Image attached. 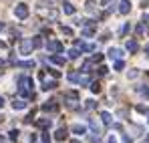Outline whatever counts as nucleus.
Returning <instances> with one entry per match:
<instances>
[{"instance_id":"nucleus-40","label":"nucleus","mask_w":149,"mask_h":143,"mask_svg":"<svg viewBox=\"0 0 149 143\" xmlns=\"http://www.w3.org/2000/svg\"><path fill=\"white\" fill-rule=\"evenodd\" d=\"M101 2H103V4H109V2H111V0H101Z\"/></svg>"},{"instance_id":"nucleus-23","label":"nucleus","mask_w":149,"mask_h":143,"mask_svg":"<svg viewBox=\"0 0 149 143\" xmlns=\"http://www.w3.org/2000/svg\"><path fill=\"white\" fill-rule=\"evenodd\" d=\"M61 32H63V34H67V36H71V34H73V28H69V26H65V24H63V26H61Z\"/></svg>"},{"instance_id":"nucleus-8","label":"nucleus","mask_w":149,"mask_h":143,"mask_svg":"<svg viewBox=\"0 0 149 143\" xmlns=\"http://www.w3.org/2000/svg\"><path fill=\"white\" fill-rule=\"evenodd\" d=\"M49 63H52V65H65V57H58V54H50L49 57Z\"/></svg>"},{"instance_id":"nucleus-42","label":"nucleus","mask_w":149,"mask_h":143,"mask_svg":"<svg viewBox=\"0 0 149 143\" xmlns=\"http://www.w3.org/2000/svg\"><path fill=\"white\" fill-rule=\"evenodd\" d=\"M145 52H147V54H149V45H147V47H145Z\"/></svg>"},{"instance_id":"nucleus-20","label":"nucleus","mask_w":149,"mask_h":143,"mask_svg":"<svg viewBox=\"0 0 149 143\" xmlns=\"http://www.w3.org/2000/svg\"><path fill=\"white\" fill-rule=\"evenodd\" d=\"M42 111H56V105H54V101H49V103H45V105H42Z\"/></svg>"},{"instance_id":"nucleus-7","label":"nucleus","mask_w":149,"mask_h":143,"mask_svg":"<svg viewBox=\"0 0 149 143\" xmlns=\"http://www.w3.org/2000/svg\"><path fill=\"white\" fill-rule=\"evenodd\" d=\"M12 109H14V111H22V109H26V101L24 99H14Z\"/></svg>"},{"instance_id":"nucleus-9","label":"nucleus","mask_w":149,"mask_h":143,"mask_svg":"<svg viewBox=\"0 0 149 143\" xmlns=\"http://www.w3.org/2000/svg\"><path fill=\"white\" fill-rule=\"evenodd\" d=\"M65 99H67V101H71L69 105L73 107V103H77V99H79V93H77V91H69V93H65Z\"/></svg>"},{"instance_id":"nucleus-29","label":"nucleus","mask_w":149,"mask_h":143,"mask_svg":"<svg viewBox=\"0 0 149 143\" xmlns=\"http://www.w3.org/2000/svg\"><path fill=\"white\" fill-rule=\"evenodd\" d=\"M127 32H131V24H125L121 28V34H127Z\"/></svg>"},{"instance_id":"nucleus-25","label":"nucleus","mask_w":149,"mask_h":143,"mask_svg":"<svg viewBox=\"0 0 149 143\" xmlns=\"http://www.w3.org/2000/svg\"><path fill=\"white\" fill-rule=\"evenodd\" d=\"M69 59H79V50L77 48H71L69 50Z\"/></svg>"},{"instance_id":"nucleus-37","label":"nucleus","mask_w":149,"mask_h":143,"mask_svg":"<svg viewBox=\"0 0 149 143\" xmlns=\"http://www.w3.org/2000/svg\"><path fill=\"white\" fill-rule=\"evenodd\" d=\"M121 141H123V143H131V137H129V135H123V139H121Z\"/></svg>"},{"instance_id":"nucleus-22","label":"nucleus","mask_w":149,"mask_h":143,"mask_svg":"<svg viewBox=\"0 0 149 143\" xmlns=\"http://www.w3.org/2000/svg\"><path fill=\"white\" fill-rule=\"evenodd\" d=\"M54 87H56V81H45V85H42L45 91H50V89H54Z\"/></svg>"},{"instance_id":"nucleus-34","label":"nucleus","mask_w":149,"mask_h":143,"mask_svg":"<svg viewBox=\"0 0 149 143\" xmlns=\"http://www.w3.org/2000/svg\"><path fill=\"white\" fill-rule=\"evenodd\" d=\"M107 71H109L107 67H99V75H107Z\"/></svg>"},{"instance_id":"nucleus-6","label":"nucleus","mask_w":149,"mask_h":143,"mask_svg":"<svg viewBox=\"0 0 149 143\" xmlns=\"http://www.w3.org/2000/svg\"><path fill=\"white\" fill-rule=\"evenodd\" d=\"M71 131H73L74 135H85V133H87V127L81 125V123H74L73 127H71Z\"/></svg>"},{"instance_id":"nucleus-31","label":"nucleus","mask_w":149,"mask_h":143,"mask_svg":"<svg viewBox=\"0 0 149 143\" xmlns=\"http://www.w3.org/2000/svg\"><path fill=\"white\" fill-rule=\"evenodd\" d=\"M137 111H139V113H149V109L143 107V105H137Z\"/></svg>"},{"instance_id":"nucleus-11","label":"nucleus","mask_w":149,"mask_h":143,"mask_svg":"<svg viewBox=\"0 0 149 143\" xmlns=\"http://www.w3.org/2000/svg\"><path fill=\"white\" fill-rule=\"evenodd\" d=\"M30 40H32V48H42V47H45V43H42V36H32Z\"/></svg>"},{"instance_id":"nucleus-15","label":"nucleus","mask_w":149,"mask_h":143,"mask_svg":"<svg viewBox=\"0 0 149 143\" xmlns=\"http://www.w3.org/2000/svg\"><path fill=\"white\" fill-rule=\"evenodd\" d=\"M50 123H52V121H50L49 117H42V119H38V121H36V125H38V127H42V129L50 127Z\"/></svg>"},{"instance_id":"nucleus-26","label":"nucleus","mask_w":149,"mask_h":143,"mask_svg":"<svg viewBox=\"0 0 149 143\" xmlns=\"http://www.w3.org/2000/svg\"><path fill=\"white\" fill-rule=\"evenodd\" d=\"M18 135H20V133H18V129H12V131H10V139H12V141H16V139H18Z\"/></svg>"},{"instance_id":"nucleus-28","label":"nucleus","mask_w":149,"mask_h":143,"mask_svg":"<svg viewBox=\"0 0 149 143\" xmlns=\"http://www.w3.org/2000/svg\"><path fill=\"white\" fill-rule=\"evenodd\" d=\"M123 67H125V65H123V61H121V59H117V63H115V71H121Z\"/></svg>"},{"instance_id":"nucleus-18","label":"nucleus","mask_w":149,"mask_h":143,"mask_svg":"<svg viewBox=\"0 0 149 143\" xmlns=\"http://www.w3.org/2000/svg\"><path fill=\"white\" fill-rule=\"evenodd\" d=\"M93 34H95V28L85 24V26H83V36H93Z\"/></svg>"},{"instance_id":"nucleus-5","label":"nucleus","mask_w":149,"mask_h":143,"mask_svg":"<svg viewBox=\"0 0 149 143\" xmlns=\"http://www.w3.org/2000/svg\"><path fill=\"white\" fill-rule=\"evenodd\" d=\"M129 10H131V0H121L119 2V12L121 14H129Z\"/></svg>"},{"instance_id":"nucleus-45","label":"nucleus","mask_w":149,"mask_h":143,"mask_svg":"<svg viewBox=\"0 0 149 143\" xmlns=\"http://www.w3.org/2000/svg\"><path fill=\"white\" fill-rule=\"evenodd\" d=\"M147 123H149V113H147Z\"/></svg>"},{"instance_id":"nucleus-30","label":"nucleus","mask_w":149,"mask_h":143,"mask_svg":"<svg viewBox=\"0 0 149 143\" xmlns=\"http://www.w3.org/2000/svg\"><path fill=\"white\" fill-rule=\"evenodd\" d=\"M137 77H139V71L137 69H133V71L129 73V79H137Z\"/></svg>"},{"instance_id":"nucleus-1","label":"nucleus","mask_w":149,"mask_h":143,"mask_svg":"<svg viewBox=\"0 0 149 143\" xmlns=\"http://www.w3.org/2000/svg\"><path fill=\"white\" fill-rule=\"evenodd\" d=\"M69 81H71V83H79L81 87H85V85L91 83L89 77H81V75H77V73H71V75H69Z\"/></svg>"},{"instance_id":"nucleus-2","label":"nucleus","mask_w":149,"mask_h":143,"mask_svg":"<svg viewBox=\"0 0 149 143\" xmlns=\"http://www.w3.org/2000/svg\"><path fill=\"white\" fill-rule=\"evenodd\" d=\"M14 16L20 18V20H24L26 16H28V6H26V4H16V8H14Z\"/></svg>"},{"instance_id":"nucleus-16","label":"nucleus","mask_w":149,"mask_h":143,"mask_svg":"<svg viewBox=\"0 0 149 143\" xmlns=\"http://www.w3.org/2000/svg\"><path fill=\"white\" fill-rule=\"evenodd\" d=\"M137 93L141 97H145V99H149V87H145V85H139L137 87Z\"/></svg>"},{"instance_id":"nucleus-19","label":"nucleus","mask_w":149,"mask_h":143,"mask_svg":"<svg viewBox=\"0 0 149 143\" xmlns=\"http://www.w3.org/2000/svg\"><path fill=\"white\" fill-rule=\"evenodd\" d=\"M16 67H20V69H32V67H34V61H24V63H16Z\"/></svg>"},{"instance_id":"nucleus-41","label":"nucleus","mask_w":149,"mask_h":143,"mask_svg":"<svg viewBox=\"0 0 149 143\" xmlns=\"http://www.w3.org/2000/svg\"><path fill=\"white\" fill-rule=\"evenodd\" d=\"M0 30H4V22H0Z\"/></svg>"},{"instance_id":"nucleus-39","label":"nucleus","mask_w":149,"mask_h":143,"mask_svg":"<svg viewBox=\"0 0 149 143\" xmlns=\"http://www.w3.org/2000/svg\"><path fill=\"white\" fill-rule=\"evenodd\" d=\"M2 105H4V99H2V97H0V107H2Z\"/></svg>"},{"instance_id":"nucleus-38","label":"nucleus","mask_w":149,"mask_h":143,"mask_svg":"<svg viewBox=\"0 0 149 143\" xmlns=\"http://www.w3.org/2000/svg\"><path fill=\"white\" fill-rule=\"evenodd\" d=\"M143 22H149V14H143Z\"/></svg>"},{"instance_id":"nucleus-33","label":"nucleus","mask_w":149,"mask_h":143,"mask_svg":"<svg viewBox=\"0 0 149 143\" xmlns=\"http://www.w3.org/2000/svg\"><path fill=\"white\" fill-rule=\"evenodd\" d=\"M85 107H87V109H93V107H95V103L89 99V101H85Z\"/></svg>"},{"instance_id":"nucleus-3","label":"nucleus","mask_w":149,"mask_h":143,"mask_svg":"<svg viewBox=\"0 0 149 143\" xmlns=\"http://www.w3.org/2000/svg\"><path fill=\"white\" fill-rule=\"evenodd\" d=\"M30 50H32V40L30 38H22V43H20V54H30Z\"/></svg>"},{"instance_id":"nucleus-36","label":"nucleus","mask_w":149,"mask_h":143,"mask_svg":"<svg viewBox=\"0 0 149 143\" xmlns=\"http://www.w3.org/2000/svg\"><path fill=\"white\" fill-rule=\"evenodd\" d=\"M42 141H45V143H50V137H49V133H45V135H42Z\"/></svg>"},{"instance_id":"nucleus-12","label":"nucleus","mask_w":149,"mask_h":143,"mask_svg":"<svg viewBox=\"0 0 149 143\" xmlns=\"http://www.w3.org/2000/svg\"><path fill=\"white\" fill-rule=\"evenodd\" d=\"M125 47H127V50H129V52H137L139 45H137V40H133V38H131V40H127V45H125Z\"/></svg>"},{"instance_id":"nucleus-32","label":"nucleus","mask_w":149,"mask_h":143,"mask_svg":"<svg viewBox=\"0 0 149 143\" xmlns=\"http://www.w3.org/2000/svg\"><path fill=\"white\" fill-rule=\"evenodd\" d=\"M101 61H103V54H99V52H97V54L93 57V63H101Z\"/></svg>"},{"instance_id":"nucleus-43","label":"nucleus","mask_w":149,"mask_h":143,"mask_svg":"<svg viewBox=\"0 0 149 143\" xmlns=\"http://www.w3.org/2000/svg\"><path fill=\"white\" fill-rule=\"evenodd\" d=\"M71 143H81V141H79V139H74V141H71Z\"/></svg>"},{"instance_id":"nucleus-14","label":"nucleus","mask_w":149,"mask_h":143,"mask_svg":"<svg viewBox=\"0 0 149 143\" xmlns=\"http://www.w3.org/2000/svg\"><path fill=\"white\" fill-rule=\"evenodd\" d=\"M109 57H111V59H121V57H123V50H121V48H111V50H109Z\"/></svg>"},{"instance_id":"nucleus-46","label":"nucleus","mask_w":149,"mask_h":143,"mask_svg":"<svg viewBox=\"0 0 149 143\" xmlns=\"http://www.w3.org/2000/svg\"><path fill=\"white\" fill-rule=\"evenodd\" d=\"M0 67H2V61H0Z\"/></svg>"},{"instance_id":"nucleus-24","label":"nucleus","mask_w":149,"mask_h":143,"mask_svg":"<svg viewBox=\"0 0 149 143\" xmlns=\"http://www.w3.org/2000/svg\"><path fill=\"white\" fill-rule=\"evenodd\" d=\"M135 32H137V36H141V34L145 32V22H143V24H137V28H135Z\"/></svg>"},{"instance_id":"nucleus-13","label":"nucleus","mask_w":149,"mask_h":143,"mask_svg":"<svg viewBox=\"0 0 149 143\" xmlns=\"http://www.w3.org/2000/svg\"><path fill=\"white\" fill-rule=\"evenodd\" d=\"M63 10H65V14H69V16L74 14V6L71 4V2H65V4H63Z\"/></svg>"},{"instance_id":"nucleus-17","label":"nucleus","mask_w":149,"mask_h":143,"mask_svg":"<svg viewBox=\"0 0 149 143\" xmlns=\"http://www.w3.org/2000/svg\"><path fill=\"white\" fill-rule=\"evenodd\" d=\"M89 125H91V129H93V133H95V135H101V125L99 123H97V121H89Z\"/></svg>"},{"instance_id":"nucleus-44","label":"nucleus","mask_w":149,"mask_h":143,"mask_svg":"<svg viewBox=\"0 0 149 143\" xmlns=\"http://www.w3.org/2000/svg\"><path fill=\"white\" fill-rule=\"evenodd\" d=\"M145 141H147V143H149V133H147V137H145Z\"/></svg>"},{"instance_id":"nucleus-21","label":"nucleus","mask_w":149,"mask_h":143,"mask_svg":"<svg viewBox=\"0 0 149 143\" xmlns=\"http://www.w3.org/2000/svg\"><path fill=\"white\" fill-rule=\"evenodd\" d=\"M101 119H103V123H105V125H109V123L113 121V117H111V113H107V111H103V113H101Z\"/></svg>"},{"instance_id":"nucleus-4","label":"nucleus","mask_w":149,"mask_h":143,"mask_svg":"<svg viewBox=\"0 0 149 143\" xmlns=\"http://www.w3.org/2000/svg\"><path fill=\"white\" fill-rule=\"evenodd\" d=\"M47 50H49V52H61V50H63V45H61L58 40H49V43H47Z\"/></svg>"},{"instance_id":"nucleus-35","label":"nucleus","mask_w":149,"mask_h":143,"mask_svg":"<svg viewBox=\"0 0 149 143\" xmlns=\"http://www.w3.org/2000/svg\"><path fill=\"white\" fill-rule=\"evenodd\" d=\"M107 143H117V137H115V135H111V137L107 139Z\"/></svg>"},{"instance_id":"nucleus-27","label":"nucleus","mask_w":149,"mask_h":143,"mask_svg":"<svg viewBox=\"0 0 149 143\" xmlns=\"http://www.w3.org/2000/svg\"><path fill=\"white\" fill-rule=\"evenodd\" d=\"M91 91H93V93H99L101 85H99V83H91Z\"/></svg>"},{"instance_id":"nucleus-10","label":"nucleus","mask_w":149,"mask_h":143,"mask_svg":"<svg viewBox=\"0 0 149 143\" xmlns=\"http://www.w3.org/2000/svg\"><path fill=\"white\" fill-rule=\"evenodd\" d=\"M54 139L56 141H65L67 139V129H56L54 131Z\"/></svg>"}]
</instances>
